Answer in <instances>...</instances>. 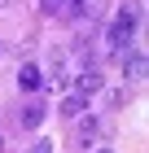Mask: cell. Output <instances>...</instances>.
I'll return each instance as SVG.
<instances>
[{
    "mask_svg": "<svg viewBox=\"0 0 149 153\" xmlns=\"http://www.w3.org/2000/svg\"><path fill=\"white\" fill-rule=\"evenodd\" d=\"M127 44H132V26L114 22V26H110V31H105V48H110L114 57H123V53H127Z\"/></svg>",
    "mask_w": 149,
    "mask_h": 153,
    "instance_id": "1",
    "label": "cell"
},
{
    "mask_svg": "<svg viewBox=\"0 0 149 153\" xmlns=\"http://www.w3.org/2000/svg\"><path fill=\"white\" fill-rule=\"evenodd\" d=\"M123 70L132 74V79H145V70H149V57H145V48H140V44L123 53Z\"/></svg>",
    "mask_w": 149,
    "mask_h": 153,
    "instance_id": "2",
    "label": "cell"
},
{
    "mask_svg": "<svg viewBox=\"0 0 149 153\" xmlns=\"http://www.w3.org/2000/svg\"><path fill=\"white\" fill-rule=\"evenodd\" d=\"M92 92H101V74H97V66H92V70H79V79H75V96H79V101H88Z\"/></svg>",
    "mask_w": 149,
    "mask_h": 153,
    "instance_id": "3",
    "label": "cell"
},
{
    "mask_svg": "<svg viewBox=\"0 0 149 153\" xmlns=\"http://www.w3.org/2000/svg\"><path fill=\"white\" fill-rule=\"evenodd\" d=\"M18 88H22V92H35V88H44V74H40V66H35V61H26L22 70H18Z\"/></svg>",
    "mask_w": 149,
    "mask_h": 153,
    "instance_id": "4",
    "label": "cell"
},
{
    "mask_svg": "<svg viewBox=\"0 0 149 153\" xmlns=\"http://www.w3.org/2000/svg\"><path fill=\"white\" fill-rule=\"evenodd\" d=\"M97 136H101V123H97V118H79V127H75V140H79V144H92Z\"/></svg>",
    "mask_w": 149,
    "mask_h": 153,
    "instance_id": "5",
    "label": "cell"
},
{
    "mask_svg": "<svg viewBox=\"0 0 149 153\" xmlns=\"http://www.w3.org/2000/svg\"><path fill=\"white\" fill-rule=\"evenodd\" d=\"M140 13H145V9H140V0H127L123 9H118V18H114V22H123V26H132V31H136V22H140Z\"/></svg>",
    "mask_w": 149,
    "mask_h": 153,
    "instance_id": "6",
    "label": "cell"
},
{
    "mask_svg": "<svg viewBox=\"0 0 149 153\" xmlns=\"http://www.w3.org/2000/svg\"><path fill=\"white\" fill-rule=\"evenodd\" d=\"M66 4L70 0H40V13L44 18H57V13H66Z\"/></svg>",
    "mask_w": 149,
    "mask_h": 153,
    "instance_id": "7",
    "label": "cell"
},
{
    "mask_svg": "<svg viewBox=\"0 0 149 153\" xmlns=\"http://www.w3.org/2000/svg\"><path fill=\"white\" fill-rule=\"evenodd\" d=\"M83 105H88V101H79V96H66V101H61V114H66V118H79V114H83Z\"/></svg>",
    "mask_w": 149,
    "mask_h": 153,
    "instance_id": "8",
    "label": "cell"
},
{
    "mask_svg": "<svg viewBox=\"0 0 149 153\" xmlns=\"http://www.w3.org/2000/svg\"><path fill=\"white\" fill-rule=\"evenodd\" d=\"M40 123H44V109H40V105H31V109L22 114V127H40Z\"/></svg>",
    "mask_w": 149,
    "mask_h": 153,
    "instance_id": "9",
    "label": "cell"
},
{
    "mask_svg": "<svg viewBox=\"0 0 149 153\" xmlns=\"http://www.w3.org/2000/svg\"><path fill=\"white\" fill-rule=\"evenodd\" d=\"M31 153H53V144H48V140H40V144H35Z\"/></svg>",
    "mask_w": 149,
    "mask_h": 153,
    "instance_id": "10",
    "label": "cell"
},
{
    "mask_svg": "<svg viewBox=\"0 0 149 153\" xmlns=\"http://www.w3.org/2000/svg\"><path fill=\"white\" fill-rule=\"evenodd\" d=\"M9 4H13V0H0V9H9Z\"/></svg>",
    "mask_w": 149,
    "mask_h": 153,
    "instance_id": "11",
    "label": "cell"
},
{
    "mask_svg": "<svg viewBox=\"0 0 149 153\" xmlns=\"http://www.w3.org/2000/svg\"><path fill=\"white\" fill-rule=\"evenodd\" d=\"M0 153H4V140H0Z\"/></svg>",
    "mask_w": 149,
    "mask_h": 153,
    "instance_id": "12",
    "label": "cell"
},
{
    "mask_svg": "<svg viewBox=\"0 0 149 153\" xmlns=\"http://www.w3.org/2000/svg\"><path fill=\"white\" fill-rule=\"evenodd\" d=\"M97 153H110V149H97Z\"/></svg>",
    "mask_w": 149,
    "mask_h": 153,
    "instance_id": "13",
    "label": "cell"
}]
</instances>
